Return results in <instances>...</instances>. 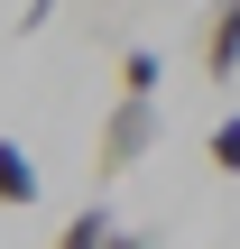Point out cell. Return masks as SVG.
<instances>
[{
  "label": "cell",
  "instance_id": "6da1fadb",
  "mask_svg": "<svg viewBox=\"0 0 240 249\" xmlns=\"http://www.w3.org/2000/svg\"><path fill=\"white\" fill-rule=\"evenodd\" d=\"M157 139H166V111H157V102H139V92H120V102L102 111V129H92V176H102V185H111V176H129Z\"/></svg>",
  "mask_w": 240,
  "mask_h": 249
},
{
  "label": "cell",
  "instance_id": "7a4b0ae2",
  "mask_svg": "<svg viewBox=\"0 0 240 249\" xmlns=\"http://www.w3.org/2000/svg\"><path fill=\"white\" fill-rule=\"evenodd\" d=\"M203 74L240 83V0H213V18H203Z\"/></svg>",
  "mask_w": 240,
  "mask_h": 249
},
{
  "label": "cell",
  "instance_id": "3957f363",
  "mask_svg": "<svg viewBox=\"0 0 240 249\" xmlns=\"http://www.w3.org/2000/svg\"><path fill=\"white\" fill-rule=\"evenodd\" d=\"M0 203H9V213H28V203H37V166H28V148H18V139H0Z\"/></svg>",
  "mask_w": 240,
  "mask_h": 249
},
{
  "label": "cell",
  "instance_id": "277c9868",
  "mask_svg": "<svg viewBox=\"0 0 240 249\" xmlns=\"http://www.w3.org/2000/svg\"><path fill=\"white\" fill-rule=\"evenodd\" d=\"M111 231H120V222H111V203L92 194V203H83V213H74V222L55 231V249H111Z\"/></svg>",
  "mask_w": 240,
  "mask_h": 249
},
{
  "label": "cell",
  "instance_id": "5b68a950",
  "mask_svg": "<svg viewBox=\"0 0 240 249\" xmlns=\"http://www.w3.org/2000/svg\"><path fill=\"white\" fill-rule=\"evenodd\" d=\"M120 92L157 102V92H166V55H157V46H129V55H120Z\"/></svg>",
  "mask_w": 240,
  "mask_h": 249
},
{
  "label": "cell",
  "instance_id": "8992f818",
  "mask_svg": "<svg viewBox=\"0 0 240 249\" xmlns=\"http://www.w3.org/2000/svg\"><path fill=\"white\" fill-rule=\"evenodd\" d=\"M203 157H213V176H240V111L213 120V148H203Z\"/></svg>",
  "mask_w": 240,
  "mask_h": 249
},
{
  "label": "cell",
  "instance_id": "52a82bcc",
  "mask_svg": "<svg viewBox=\"0 0 240 249\" xmlns=\"http://www.w3.org/2000/svg\"><path fill=\"white\" fill-rule=\"evenodd\" d=\"M111 249H157V240H148V231H111Z\"/></svg>",
  "mask_w": 240,
  "mask_h": 249
}]
</instances>
